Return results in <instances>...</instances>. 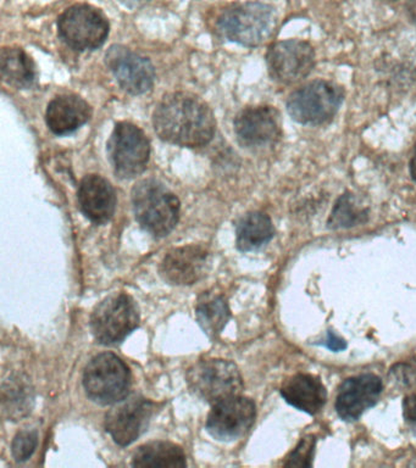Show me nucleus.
<instances>
[{"label": "nucleus", "mask_w": 416, "mask_h": 468, "mask_svg": "<svg viewBox=\"0 0 416 468\" xmlns=\"http://www.w3.org/2000/svg\"><path fill=\"white\" fill-rule=\"evenodd\" d=\"M186 378L192 393L209 404L240 395L243 390L239 367L222 358L197 362L188 369Z\"/></svg>", "instance_id": "39448f33"}, {"label": "nucleus", "mask_w": 416, "mask_h": 468, "mask_svg": "<svg viewBox=\"0 0 416 468\" xmlns=\"http://www.w3.org/2000/svg\"><path fill=\"white\" fill-rule=\"evenodd\" d=\"M133 205L137 222L155 237H166L180 218V200L155 179H144L133 186Z\"/></svg>", "instance_id": "f03ea898"}, {"label": "nucleus", "mask_w": 416, "mask_h": 468, "mask_svg": "<svg viewBox=\"0 0 416 468\" xmlns=\"http://www.w3.org/2000/svg\"><path fill=\"white\" fill-rule=\"evenodd\" d=\"M390 2H393V0H390Z\"/></svg>", "instance_id": "72a5a7b5"}, {"label": "nucleus", "mask_w": 416, "mask_h": 468, "mask_svg": "<svg viewBox=\"0 0 416 468\" xmlns=\"http://www.w3.org/2000/svg\"><path fill=\"white\" fill-rule=\"evenodd\" d=\"M209 267V252L200 245L170 250L160 263V276L173 285H192L202 280Z\"/></svg>", "instance_id": "2eb2a0df"}, {"label": "nucleus", "mask_w": 416, "mask_h": 468, "mask_svg": "<svg viewBox=\"0 0 416 468\" xmlns=\"http://www.w3.org/2000/svg\"><path fill=\"white\" fill-rule=\"evenodd\" d=\"M266 64L272 80L290 86L302 82L313 71L315 51L304 40H283L270 47L266 53Z\"/></svg>", "instance_id": "9d476101"}, {"label": "nucleus", "mask_w": 416, "mask_h": 468, "mask_svg": "<svg viewBox=\"0 0 416 468\" xmlns=\"http://www.w3.org/2000/svg\"><path fill=\"white\" fill-rule=\"evenodd\" d=\"M382 380L375 375H360L346 379L339 387L336 411L345 420H356L378 402Z\"/></svg>", "instance_id": "dca6fc26"}, {"label": "nucleus", "mask_w": 416, "mask_h": 468, "mask_svg": "<svg viewBox=\"0 0 416 468\" xmlns=\"http://www.w3.org/2000/svg\"><path fill=\"white\" fill-rule=\"evenodd\" d=\"M105 64L116 82L127 93L140 95L153 88L155 69L147 58L123 46H112L105 54Z\"/></svg>", "instance_id": "f8f14e48"}, {"label": "nucleus", "mask_w": 416, "mask_h": 468, "mask_svg": "<svg viewBox=\"0 0 416 468\" xmlns=\"http://www.w3.org/2000/svg\"><path fill=\"white\" fill-rule=\"evenodd\" d=\"M156 405L144 397L130 398L111 410L105 430L120 446H129L147 430Z\"/></svg>", "instance_id": "ddd939ff"}, {"label": "nucleus", "mask_w": 416, "mask_h": 468, "mask_svg": "<svg viewBox=\"0 0 416 468\" xmlns=\"http://www.w3.org/2000/svg\"><path fill=\"white\" fill-rule=\"evenodd\" d=\"M140 324V311L130 295L115 292L101 302L91 314L94 338L104 346L123 342Z\"/></svg>", "instance_id": "0eeeda50"}, {"label": "nucleus", "mask_w": 416, "mask_h": 468, "mask_svg": "<svg viewBox=\"0 0 416 468\" xmlns=\"http://www.w3.org/2000/svg\"><path fill=\"white\" fill-rule=\"evenodd\" d=\"M231 317L228 300L224 295L213 292H204L196 305L197 322L211 339L218 338L224 331Z\"/></svg>", "instance_id": "412c9836"}, {"label": "nucleus", "mask_w": 416, "mask_h": 468, "mask_svg": "<svg viewBox=\"0 0 416 468\" xmlns=\"http://www.w3.org/2000/svg\"><path fill=\"white\" fill-rule=\"evenodd\" d=\"M276 22L273 7L261 2H248L222 11L217 29L224 38L251 48L261 46L273 35Z\"/></svg>", "instance_id": "7ed1b4c3"}, {"label": "nucleus", "mask_w": 416, "mask_h": 468, "mask_svg": "<svg viewBox=\"0 0 416 468\" xmlns=\"http://www.w3.org/2000/svg\"><path fill=\"white\" fill-rule=\"evenodd\" d=\"M109 28L107 16L89 4H76L58 18V33L61 40L79 51L94 50L103 46Z\"/></svg>", "instance_id": "6e6552de"}, {"label": "nucleus", "mask_w": 416, "mask_h": 468, "mask_svg": "<svg viewBox=\"0 0 416 468\" xmlns=\"http://www.w3.org/2000/svg\"><path fill=\"white\" fill-rule=\"evenodd\" d=\"M275 234L272 218L264 212L244 215L236 226V244L240 251L257 250L272 239Z\"/></svg>", "instance_id": "4be33fe9"}, {"label": "nucleus", "mask_w": 416, "mask_h": 468, "mask_svg": "<svg viewBox=\"0 0 416 468\" xmlns=\"http://www.w3.org/2000/svg\"><path fill=\"white\" fill-rule=\"evenodd\" d=\"M78 200L82 214L96 225H104L115 214V190L111 182L100 175H87L82 178Z\"/></svg>", "instance_id": "f3484780"}, {"label": "nucleus", "mask_w": 416, "mask_h": 468, "mask_svg": "<svg viewBox=\"0 0 416 468\" xmlns=\"http://www.w3.org/2000/svg\"><path fill=\"white\" fill-rule=\"evenodd\" d=\"M281 395L288 404L301 411L315 415L327 400V391L317 377L299 373L284 382Z\"/></svg>", "instance_id": "6ab92c4d"}, {"label": "nucleus", "mask_w": 416, "mask_h": 468, "mask_svg": "<svg viewBox=\"0 0 416 468\" xmlns=\"http://www.w3.org/2000/svg\"><path fill=\"white\" fill-rule=\"evenodd\" d=\"M120 2H122L123 5L130 7V9H136V7L144 5L149 0H120Z\"/></svg>", "instance_id": "2f4dec72"}, {"label": "nucleus", "mask_w": 416, "mask_h": 468, "mask_svg": "<svg viewBox=\"0 0 416 468\" xmlns=\"http://www.w3.org/2000/svg\"><path fill=\"white\" fill-rule=\"evenodd\" d=\"M390 376L393 377L394 382L400 383L403 387H415L416 357L414 360L394 365L390 369Z\"/></svg>", "instance_id": "cd10ccee"}, {"label": "nucleus", "mask_w": 416, "mask_h": 468, "mask_svg": "<svg viewBox=\"0 0 416 468\" xmlns=\"http://www.w3.org/2000/svg\"><path fill=\"white\" fill-rule=\"evenodd\" d=\"M345 101V90L327 80H314L299 88L287 101V112L302 124H323L334 119Z\"/></svg>", "instance_id": "423d86ee"}, {"label": "nucleus", "mask_w": 416, "mask_h": 468, "mask_svg": "<svg viewBox=\"0 0 416 468\" xmlns=\"http://www.w3.org/2000/svg\"><path fill=\"white\" fill-rule=\"evenodd\" d=\"M326 346L328 349L339 351L346 349L347 344L345 340L339 339L338 336H336L334 333L330 332L328 333Z\"/></svg>", "instance_id": "c756f323"}, {"label": "nucleus", "mask_w": 416, "mask_h": 468, "mask_svg": "<svg viewBox=\"0 0 416 468\" xmlns=\"http://www.w3.org/2000/svg\"><path fill=\"white\" fill-rule=\"evenodd\" d=\"M87 397L100 405L122 402L129 394L131 372L125 362L112 353L94 356L83 372Z\"/></svg>", "instance_id": "20e7f679"}, {"label": "nucleus", "mask_w": 416, "mask_h": 468, "mask_svg": "<svg viewBox=\"0 0 416 468\" xmlns=\"http://www.w3.org/2000/svg\"><path fill=\"white\" fill-rule=\"evenodd\" d=\"M405 9H407L409 18L416 25V0H408Z\"/></svg>", "instance_id": "7c9ffc66"}, {"label": "nucleus", "mask_w": 416, "mask_h": 468, "mask_svg": "<svg viewBox=\"0 0 416 468\" xmlns=\"http://www.w3.org/2000/svg\"><path fill=\"white\" fill-rule=\"evenodd\" d=\"M315 439L314 437L303 438L297 448L287 457L286 467H309L312 466L314 452H315Z\"/></svg>", "instance_id": "bb28decb"}, {"label": "nucleus", "mask_w": 416, "mask_h": 468, "mask_svg": "<svg viewBox=\"0 0 416 468\" xmlns=\"http://www.w3.org/2000/svg\"><path fill=\"white\" fill-rule=\"evenodd\" d=\"M133 466L148 468H176L187 466L181 446L169 441H153L142 445L134 452Z\"/></svg>", "instance_id": "5701e85b"}, {"label": "nucleus", "mask_w": 416, "mask_h": 468, "mask_svg": "<svg viewBox=\"0 0 416 468\" xmlns=\"http://www.w3.org/2000/svg\"><path fill=\"white\" fill-rule=\"evenodd\" d=\"M255 417L257 408L254 401L250 398L235 395L214 404L208 416L207 431L218 441H236L250 431Z\"/></svg>", "instance_id": "9b49d317"}, {"label": "nucleus", "mask_w": 416, "mask_h": 468, "mask_svg": "<svg viewBox=\"0 0 416 468\" xmlns=\"http://www.w3.org/2000/svg\"><path fill=\"white\" fill-rule=\"evenodd\" d=\"M108 155L118 177L134 178L147 168L151 144L140 127L123 121L115 124L109 139Z\"/></svg>", "instance_id": "1a4fd4ad"}, {"label": "nucleus", "mask_w": 416, "mask_h": 468, "mask_svg": "<svg viewBox=\"0 0 416 468\" xmlns=\"http://www.w3.org/2000/svg\"><path fill=\"white\" fill-rule=\"evenodd\" d=\"M153 126L164 142L185 148H200L214 138L217 120L202 98L188 91H175L156 105Z\"/></svg>", "instance_id": "f257e3e1"}, {"label": "nucleus", "mask_w": 416, "mask_h": 468, "mask_svg": "<svg viewBox=\"0 0 416 468\" xmlns=\"http://www.w3.org/2000/svg\"><path fill=\"white\" fill-rule=\"evenodd\" d=\"M368 221V210L357 204L353 194L346 193L336 201L334 210L328 218L332 229H350Z\"/></svg>", "instance_id": "393cba45"}, {"label": "nucleus", "mask_w": 416, "mask_h": 468, "mask_svg": "<svg viewBox=\"0 0 416 468\" xmlns=\"http://www.w3.org/2000/svg\"><path fill=\"white\" fill-rule=\"evenodd\" d=\"M34 405L30 384L19 376L12 377L3 386V412L9 420H17L27 416Z\"/></svg>", "instance_id": "b1692460"}, {"label": "nucleus", "mask_w": 416, "mask_h": 468, "mask_svg": "<svg viewBox=\"0 0 416 468\" xmlns=\"http://www.w3.org/2000/svg\"><path fill=\"white\" fill-rule=\"evenodd\" d=\"M38 445V434L36 431H23L16 434L12 444L14 459L24 463L30 459Z\"/></svg>", "instance_id": "a878e982"}, {"label": "nucleus", "mask_w": 416, "mask_h": 468, "mask_svg": "<svg viewBox=\"0 0 416 468\" xmlns=\"http://www.w3.org/2000/svg\"><path fill=\"white\" fill-rule=\"evenodd\" d=\"M403 416L405 422L416 433V394L409 395V397L404 399Z\"/></svg>", "instance_id": "c85d7f7f"}, {"label": "nucleus", "mask_w": 416, "mask_h": 468, "mask_svg": "<svg viewBox=\"0 0 416 468\" xmlns=\"http://www.w3.org/2000/svg\"><path fill=\"white\" fill-rule=\"evenodd\" d=\"M92 117V108L85 99L76 94L57 95L47 108L46 121L57 135L72 133Z\"/></svg>", "instance_id": "a211bd4d"}, {"label": "nucleus", "mask_w": 416, "mask_h": 468, "mask_svg": "<svg viewBox=\"0 0 416 468\" xmlns=\"http://www.w3.org/2000/svg\"><path fill=\"white\" fill-rule=\"evenodd\" d=\"M235 133L244 148L275 144L281 137L280 113L272 106H251L236 116Z\"/></svg>", "instance_id": "4468645a"}, {"label": "nucleus", "mask_w": 416, "mask_h": 468, "mask_svg": "<svg viewBox=\"0 0 416 468\" xmlns=\"http://www.w3.org/2000/svg\"><path fill=\"white\" fill-rule=\"evenodd\" d=\"M411 177L414 178V181L416 182V144L411 160Z\"/></svg>", "instance_id": "473e14b6"}, {"label": "nucleus", "mask_w": 416, "mask_h": 468, "mask_svg": "<svg viewBox=\"0 0 416 468\" xmlns=\"http://www.w3.org/2000/svg\"><path fill=\"white\" fill-rule=\"evenodd\" d=\"M3 80L17 90H28L37 80V68L30 55L17 47H5L0 55Z\"/></svg>", "instance_id": "aec40b11"}]
</instances>
